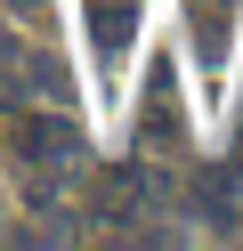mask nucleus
I'll return each instance as SVG.
<instances>
[{
    "mask_svg": "<svg viewBox=\"0 0 243 251\" xmlns=\"http://www.w3.org/2000/svg\"><path fill=\"white\" fill-rule=\"evenodd\" d=\"M65 105L73 98V81H65V65L57 57H41V49H25L16 33H0V105Z\"/></svg>",
    "mask_w": 243,
    "mask_h": 251,
    "instance_id": "obj_1",
    "label": "nucleus"
},
{
    "mask_svg": "<svg viewBox=\"0 0 243 251\" xmlns=\"http://www.w3.org/2000/svg\"><path fill=\"white\" fill-rule=\"evenodd\" d=\"M8 138H16V162H25V170H73V162H81V122L65 114V105L16 114Z\"/></svg>",
    "mask_w": 243,
    "mask_h": 251,
    "instance_id": "obj_2",
    "label": "nucleus"
},
{
    "mask_svg": "<svg viewBox=\"0 0 243 251\" xmlns=\"http://www.w3.org/2000/svg\"><path fill=\"white\" fill-rule=\"evenodd\" d=\"M178 130V98H170V73H154V89H146V122L138 138H170Z\"/></svg>",
    "mask_w": 243,
    "mask_h": 251,
    "instance_id": "obj_3",
    "label": "nucleus"
},
{
    "mask_svg": "<svg viewBox=\"0 0 243 251\" xmlns=\"http://www.w3.org/2000/svg\"><path fill=\"white\" fill-rule=\"evenodd\" d=\"M89 17H97V49H122V41H130V0H89Z\"/></svg>",
    "mask_w": 243,
    "mask_h": 251,
    "instance_id": "obj_4",
    "label": "nucleus"
}]
</instances>
